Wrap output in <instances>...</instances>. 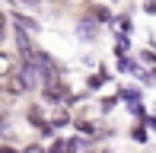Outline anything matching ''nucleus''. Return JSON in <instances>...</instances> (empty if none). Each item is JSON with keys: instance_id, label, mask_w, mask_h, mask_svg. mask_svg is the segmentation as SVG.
Here are the masks:
<instances>
[{"instance_id": "nucleus-1", "label": "nucleus", "mask_w": 156, "mask_h": 153, "mask_svg": "<svg viewBox=\"0 0 156 153\" xmlns=\"http://www.w3.org/2000/svg\"><path fill=\"white\" fill-rule=\"evenodd\" d=\"M13 73H16V54L0 51V76H13Z\"/></svg>"}, {"instance_id": "nucleus-2", "label": "nucleus", "mask_w": 156, "mask_h": 153, "mask_svg": "<svg viewBox=\"0 0 156 153\" xmlns=\"http://www.w3.org/2000/svg\"><path fill=\"white\" fill-rule=\"evenodd\" d=\"M93 35H96V29H93L89 23H83V26H80V38H93Z\"/></svg>"}, {"instance_id": "nucleus-3", "label": "nucleus", "mask_w": 156, "mask_h": 153, "mask_svg": "<svg viewBox=\"0 0 156 153\" xmlns=\"http://www.w3.org/2000/svg\"><path fill=\"white\" fill-rule=\"evenodd\" d=\"M140 58H144L147 64H153V67H156V54H153V51H140Z\"/></svg>"}, {"instance_id": "nucleus-4", "label": "nucleus", "mask_w": 156, "mask_h": 153, "mask_svg": "<svg viewBox=\"0 0 156 153\" xmlns=\"http://www.w3.org/2000/svg\"><path fill=\"white\" fill-rule=\"evenodd\" d=\"M3 32H6V16L0 13V38H3Z\"/></svg>"}, {"instance_id": "nucleus-5", "label": "nucleus", "mask_w": 156, "mask_h": 153, "mask_svg": "<svg viewBox=\"0 0 156 153\" xmlns=\"http://www.w3.org/2000/svg\"><path fill=\"white\" fill-rule=\"evenodd\" d=\"M19 3H29V6H35V3H38V0H19Z\"/></svg>"}, {"instance_id": "nucleus-6", "label": "nucleus", "mask_w": 156, "mask_h": 153, "mask_svg": "<svg viewBox=\"0 0 156 153\" xmlns=\"http://www.w3.org/2000/svg\"><path fill=\"white\" fill-rule=\"evenodd\" d=\"M153 80H156V67H153Z\"/></svg>"}]
</instances>
